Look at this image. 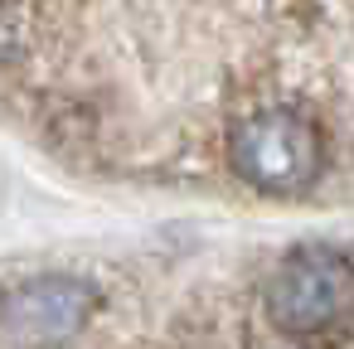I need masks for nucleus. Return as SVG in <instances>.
Listing matches in <instances>:
<instances>
[{
	"label": "nucleus",
	"instance_id": "f257e3e1",
	"mask_svg": "<svg viewBox=\"0 0 354 349\" xmlns=\"http://www.w3.org/2000/svg\"><path fill=\"white\" fill-rule=\"evenodd\" d=\"M228 165L262 194H301L325 170V136L315 117L296 107H252L238 112L228 126Z\"/></svg>",
	"mask_w": 354,
	"mask_h": 349
},
{
	"label": "nucleus",
	"instance_id": "f03ea898",
	"mask_svg": "<svg viewBox=\"0 0 354 349\" xmlns=\"http://www.w3.org/2000/svg\"><path fill=\"white\" fill-rule=\"evenodd\" d=\"M262 310L286 339H320L354 320V267L330 247H296L262 286Z\"/></svg>",
	"mask_w": 354,
	"mask_h": 349
},
{
	"label": "nucleus",
	"instance_id": "7ed1b4c3",
	"mask_svg": "<svg viewBox=\"0 0 354 349\" xmlns=\"http://www.w3.org/2000/svg\"><path fill=\"white\" fill-rule=\"evenodd\" d=\"M97 310V286L73 272H44L0 301V339L15 349H59Z\"/></svg>",
	"mask_w": 354,
	"mask_h": 349
}]
</instances>
